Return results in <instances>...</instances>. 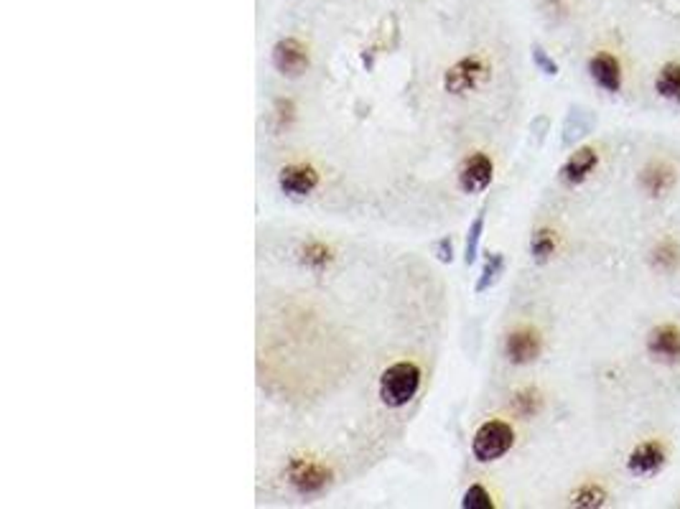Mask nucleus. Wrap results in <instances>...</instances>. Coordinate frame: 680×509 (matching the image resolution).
Wrapping results in <instances>:
<instances>
[{
    "instance_id": "a211bd4d",
    "label": "nucleus",
    "mask_w": 680,
    "mask_h": 509,
    "mask_svg": "<svg viewBox=\"0 0 680 509\" xmlns=\"http://www.w3.org/2000/svg\"><path fill=\"white\" fill-rule=\"evenodd\" d=\"M643 184L644 188L653 194V197H657V194H663L665 188L673 184V174H670L668 168L665 166H657V168H647L643 176Z\"/></svg>"
},
{
    "instance_id": "dca6fc26",
    "label": "nucleus",
    "mask_w": 680,
    "mask_h": 509,
    "mask_svg": "<svg viewBox=\"0 0 680 509\" xmlns=\"http://www.w3.org/2000/svg\"><path fill=\"white\" fill-rule=\"evenodd\" d=\"M505 270V258H502V252H492L487 262H484L482 275H479V280H477V293H484L489 286H495V280L500 278V273Z\"/></svg>"
},
{
    "instance_id": "b1692460",
    "label": "nucleus",
    "mask_w": 680,
    "mask_h": 509,
    "mask_svg": "<svg viewBox=\"0 0 680 509\" xmlns=\"http://www.w3.org/2000/svg\"><path fill=\"white\" fill-rule=\"evenodd\" d=\"M655 262L657 265H663V268H673L675 262H680V249L675 248V245H670V242L660 245V248L655 249Z\"/></svg>"
},
{
    "instance_id": "5701e85b",
    "label": "nucleus",
    "mask_w": 680,
    "mask_h": 509,
    "mask_svg": "<svg viewBox=\"0 0 680 509\" xmlns=\"http://www.w3.org/2000/svg\"><path fill=\"white\" fill-rule=\"evenodd\" d=\"M532 62H535V66H538L543 75H548V76L558 75V64L553 62V59L548 56V51H545L543 46H538V44L532 46Z\"/></svg>"
},
{
    "instance_id": "7ed1b4c3",
    "label": "nucleus",
    "mask_w": 680,
    "mask_h": 509,
    "mask_svg": "<svg viewBox=\"0 0 680 509\" xmlns=\"http://www.w3.org/2000/svg\"><path fill=\"white\" fill-rule=\"evenodd\" d=\"M273 66H275L283 76L296 79V76H301L309 69V54H306V46H304L301 41H296V38H281V41L273 46Z\"/></svg>"
},
{
    "instance_id": "423d86ee",
    "label": "nucleus",
    "mask_w": 680,
    "mask_h": 509,
    "mask_svg": "<svg viewBox=\"0 0 680 509\" xmlns=\"http://www.w3.org/2000/svg\"><path fill=\"white\" fill-rule=\"evenodd\" d=\"M484 72H487V69H484V64L479 62L477 56L461 59V62H457L448 72H446V92H451V95H464V92H469V89L477 87V82L482 79Z\"/></svg>"
},
{
    "instance_id": "f3484780",
    "label": "nucleus",
    "mask_w": 680,
    "mask_h": 509,
    "mask_svg": "<svg viewBox=\"0 0 680 509\" xmlns=\"http://www.w3.org/2000/svg\"><path fill=\"white\" fill-rule=\"evenodd\" d=\"M482 232H484V211H479V214H477V219L471 222L469 232H467V249H464V262H467V265H474L477 255H479Z\"/></svg>"
},
{
    "instance_id": "6e6552de",
    "label": "nucleus",
    "mask_w": 680,
    "mask_h": 509,
    "mask_svg": "<svg viewBox=\"0 0 680 509\" xmlns=\"http://www.w3.org/2000/svg\"><path fill=\"white\" fill-rule=\"evenodd\" d=\"M278 187L288 197H309L319 187V174L311 166H285L278 176Z\"/></svg>"
},
{
    "instance_id": "4be33fe9",
    "label": "nucleus",
    "mask_w": 680,
    "mask_h": 509,
    "mask_svg": "<svg viewBox=\"0 0 680 509\" xmlns=\"http://www.w3.org/2000/svg\"><path fill=\"white\" fill-rule=\"evenodd\" d=\"M515 408H518L520 415H535L538 410H541V398H538V392L535 390H522L515 395Z\"/></svg>"
},
{
    "instance_id": "6ab92c4d",
    "label": "nucleus",
    "mask_w": 680,
    "mask_h": 509,
    "mask_svg": "<svg viewBox=\"0 0 680 509\" xmlns=\"http://www.w3.org/2000/svg\"><path fill=\"white\" fill-rule=\"evenodd\" d=\"M606 502V492L602 486L596 484H586L582 486L576 494H573V502L571 504H576V507H602Z\"/></svg>"
},
{
    "instance_id": "aec40b11",
    "label": "nucleus",
    "mask_w": 680,
    "mask_h": 509,
    "mask_svg": "<svg viewBox=\"0 0 680 509\" xmlns=\"http://www.w3.org/2000/svg\"><path fill=\"white\" fill-rule=\"evenodd\" d=\"M461 507L464 509H492L495 502L489 497V492L484 489L482 484H474L467 489V494L461 499Z\"/></svg>"
},
{
    "instance_id": "f8f14e48",
    "label": "nucleus",
    "mask_w": 680,
    "mask_h": 509,
    "mask_svg": "<svg viewBox=\"0 0 680 509\" xmlns=\"http://www.w3.org/2000/svg\"><path fill=\"white\" fill-rule=\"evenodd\" d=\"M647 349L650 354L663 361L680 360V329L675 326H657L653 334L647 336Z\"/></svg>"
},
{
    "instance_id": "f257e3e1",
    "label": "nucleus",
    "mask_w": 680,
    "mask_h": 509,
    "mask_svg": "<svg viewBox=\"0 0 680 509\" xmlns=\"http://www.w3.org/2000/svg\"><path fill=\"white\" fill-rule=\"evenodd\" d=\"M421 387V370L413 361L390 364L380 377V400L387 408H406Z\"/></svg>"
},
{
    "instance_id": "39448f33",
    "label": "nucleus",
    "mask_w": 680,
    "mask_h": 509,
    "mask_svg": "<svg viewBox=\"0 0 680 509\" xmlns=\"http://www.w3.org/2000/svg\"><path fill=\"white\" fill-rule=\"evenodd\" d=\"M492 176H495V168H492L489 156L474 153L469 161L461 166L458 188H461L464 194H479V191H484V188L492 184Z\"/></svg>"
},
{
    "instance_id": "4468645a",
    "label": "nucleus",
    "mask_w": 680,
    "mask_h": 509,
    "mask_svg": "<svg viewBox=\"0 0 680 509\" xmlns=\"http://www.w3.org/2000/svg\"><path fill=\"white\" fill-rule=\"evenodd\" d=\"M556 252V237L551 229H538L531 239V255L535 262H548L551 260V255Z\"/></svg>"
},
{
    "instance_id": "1a4fd4ad",
    "label": "nucleus",
    "mask_w": 680,
    "mask_h": 509,
    "mask_svg": "<svg viewBox=\"0 0 680 509\" xmlns=\"http://www.w3.org/2000/svg\"><path fill=\"white\" fill-rule=\"evenodd\" d=\"M589 75L609 95H617L619 89H622V64L612 54H596V56H592L589 59Z\"/></svg>"
},
{
    "instance_id": "9d476101",
    "label": "nucleus",
    "mask_w": 680,
    "mask_h": 509,
    "mask_svg": "<svg viewBox=\"0 0 680 509\" xmlns=\"http://www.w3.org/2000/svg\"><path fill=\"white\" fill-rule=\"evenodd\" d=\"M505 354L512 364H531L541 357V339L535 331H512L505 341Z\"/></svg>"
},
{
    "instance_id": "393cba45",
    "label": "nucleus",
    "mask_w": 680,
    "mask_h": 509,
    "mask_svg": "<svg viewBox=\"0 0 680 509\" xmlns=\"http://www.w3.org/2000/svg\"><path fill=\"white\" fill-rule=\"evenodd\" d=\"M436 255H438V260L441 262H451L454 260V242L448 239V237H444L438 245H436Z\"/></svg>"
},
{
    "instance_id": "412c9836",
    "label": "nucleus",
    "mask_w": 680,
    "mask_h": 509,
    "mask_svg": "<svg viewBox=\"0 0 680 509\" xmlns=\"http://www.w3.org/2000/svg\"><path fill=\"white\" fill-rule=\"evenodd\" d=\"M329 260H332V252H329V248H324L322 242H311V245L304 248V262H306L309 268H314V270L326 268V262Z\"/></svg>"
},
{
    "instance_id": "2eb2a0df",
    "label": "nucleus",
    "mask_w": 680,
    "mask_h": 509,
    "mask_svg": "<svg viewBox=\"0 0 680 509\" xmlns=\"http://www.w3.org/2000/svg\"><path fill=\"white\" fill-rule=\"evenodd\" d=\"M594 125V117L586 110H571L569 123H566V136H563V143H573L576 137H583Z\"/></svg>"
},
{
    "instance_id": "ddd939ff",
    "label": "nucleus",
    "mask_w": 680,
    "mask_h": 509,
    "mask_svg": "<svg viewBox=\"0 0 680 509\" xmlns=\"http://www.w3.org/2000/svg\"><path fill=\"white\" fill-rule=\"evenodd\" d=\"M655 89L660 97L680 105V64H665L655 79Z\"/></svg>"
},
{
    "instance_id": "20e7f679",
    "label": "nucleus",
    "mask_w": 680,
    "mask_h": 509,
    "mask_svg": "<svg viewBox=\"0 0 680 509\" xmlns=\"http://www.w3.org/2000/svg\"><path fill=\"white\" fill-rule=\"evenodd\" d=\"M288 482L298 494L309 497V494H316L329 484V472L319 463H314V461L294 459L288 463Z\"/></svg>"
},
{
    "instance_id": "0eeeda50",
    "label": "nucleus",
    "mask_w": 680,
    "mask_h": 509,
    "mask_svg": "<svg viewBox=\"0 0 680 509\" xmlns=\"http://www.w3.org/2000/svg\"><path fill=\"white\" fill-rule=\"evenodd\" d=\"M665 466V448L657 441H644L634 448L627 459V469L634 476H655Z\"/></svg>"
},
{
    "instance_id": "f03ea898",
    "label": "nucleus",
    "mask_w": 680,
    "mask_h": 509,
    "mask_svg": "<svg viewBox=\"0 0 680 509\" xmlns=\"http://www.w3.org/2000/svg\"><path fill=\"white\" fill-rule=\"evenodd\" d=\"M512 443H515V431L510 428L508 422L489 421L484 422L482 428L474 433L471 453H474V459L477 461L489 463V461L502 459L510 448H512Z\"/></svg>"
},
{
    "instance_id": "9b49d317",
    "label": "nucleus",
    "mask_w": 680,
    "mask_h": 509,
    "mask_svg": "<svg viewBox=\"0 0 680 509\" xmlns=\"http://www.w3.org/2000/svg\"><path fill=\"white\" fill-rule=\"evenodd\" d=\"M599 166V156H596L594 148H579L576 153H571V158L563 163L561 168V178L569 184V187H579L583 184L592 171Z\"/></svg>"
}]
</instances>
